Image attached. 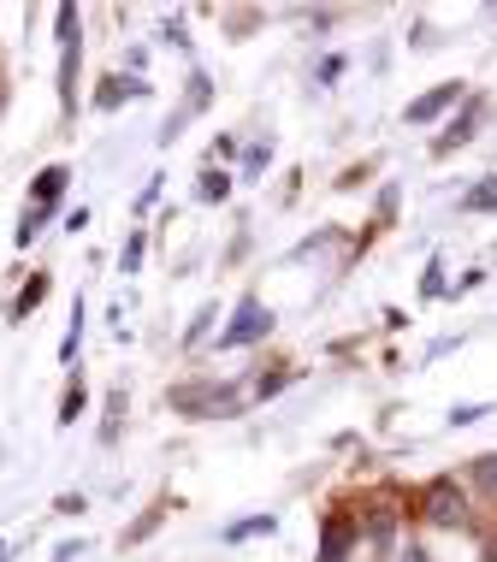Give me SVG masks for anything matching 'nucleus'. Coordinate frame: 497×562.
<instances>
[{
    "mask_svg": "<svg viewBox=\"0 0 497 562\" xmlns=\"http://www.w3.org/2000/svg\"><path fill=\"white\" fill-rule=\"evenodd\" d=\"M267 331H273V314H267L255 296H244V302H237V321L219 331V349H244L255 338H267Z\"/></svg>",
    "mask_w": 497,
    "mask_h": 562,
    "instance_id": "1",
    "label": "nucleus"
},
{
    "mask_svg": "<svg viewBox=\"0 0 497 562\" xmlns=\"http://www.w3.org/2000/svg\"><path fill=\"white\" fill-rule=\"evenodd\" d=\"M486 562H497V544H486Z\"/></svg>",
    "mask_w": 497,
    "mask_h": 562,
    "instance_id": "14",
    "label": "nucleus"
},
{
    "mask_svg": "<svg viewBox=\"0 0 497 562\" xmlns=\"http://www.w3.org/2000/svg\"><path fill=\"white\" fill-rule=\"evenodd\" d=\"M42 296H48V279H30V284H24V296H19V321H24L30 308H36Z\"/></svg>",
    "mask_w": 497,
    "mask_h": 562,
    "instance_id": "12",
    "label": "nucleus"
},
{
    "mask_svg": "<svg viewBox=\"0 0 497 562\" xmlns=\"http://www.w3.org/2000/svg\"><path fill=\"white\" fill-rule=\"evenodd\" d=\"M486 415H492L486 403H456L450 408V427H474V420H486Z\"/></svg>",
    "mask_w": 497,
    "mask_h": 562,
    "instance_id": "9",
    "label": "nucleus"
},
{
    "mask_svg": "<svg viewBox=\"0 0 497 562\" xmlns=\"http://www.w3.org/2000/svg\"><path fill=\"white\" fill-rule=\"evenodd\" d=\"M474 485H479L486 497H497V450H492V456H479V462H474Z\"/></svg>",
    "mask_w": 497,
    "mask_h": 562,
    "instance_id": "8",
    "label": "nucleus"
},
{
    "mask_svg": "<svg viewBox=\"0 0 497 562\" xmlns=\"http://www.w3.org/2000/svg\"><path fill=\"white\" fill-rule=\"evenodd\" d=\"M0 557H7V544H0Z\"/></svg>",
    "mask_w": 497,
    "mask_h": 562,
    "instance_id": "15",
    "label": "nucleus"
},
{
    "mask_svg": "<svg viewBox=\"0 0 497 562\" xmlns=\"http://www.w3.org/2000/svg\"><path fill=\"white\" fill-rule=\"evenodd\" d=\"M78 415H83V385H71V391H66V403H59V427H71Z\"/></svg>",
    "mask_w": 497,
    "mask_h": 562,
    "instance_id": "10",
    "label": "nucleus"
},
{
    "mask_svg": "<svg viewBox=\"0 0 497 562\" xmlns=\"http://www.w3.org/2000/svg\"><path fill=\"white\" fill-rule=\"evenodd\" d=\"M474 125H479V101L468 108V119H456V125H450V136H439V143H432V155H450V148H462L474 136Z\"/></svg>",
    "mask_w": 497,
    "mask_h": 562,
    "instance_id": "6",
    "label": "nucleus"
},
{
    "mask_svg": "<svg viewBox=\"0 0 497 562\" xmlns=\"http://www.w3.org/2000/svg\"><path fill=\"white\" fill-rule=\"evenodd\" d=\"M202 195H207V202H225V195H231V178H225V172H207V178H202Z\"/></svg>",
    "mask_w": 497,
    "mask_h": 562,
    "instance_id": "11",
    "label": "nucleus"
},
{
    "mask_svg": "<svg viewBox=\"0 0 497 562\" xmlns=\"http://www.w3.org/2000/svg\"><path fill=\"white\" fill-rule=\"evenodd\" d=\"M462 101V83H439V89H427L420 101H409V125H432L444 108H456Z\"/></svg>",
    "mask_w": 497,
    "mask_h": 562,
    "instance_id": "2",
    "label": "nucleus"
},
{
    "mask_svg": "<svg viewBox=\"0 0 497 562\" xmlns=\"http://www.w3.org/2000/svg\"><path fill=\"white\" fill-rule=\"evenodd\" d=\"M66 178H71V172H66V166H48V172H42V178H36V207H48V202H54V195H59V190H66Z\"/></svg>",
    "mask_w": 497,
    "mask_h": 562,
    "instance_id": "7",
    "label": "nucleus"
},
{
    "mask_svg": "<svg viewBox=\"0 0 497 562\" xmlns=\"http://www.w3.org/2000/svg\"><path fill=\"white\" fill-rule=\"evenodd\" d=\"M231 408V397H225V391H207V385H184V391H172V408L178 415H195V408Z\"/></svg>",
    "mask_w": 497,
    "mask_h": 562,
    "instance_id": "3",
    "label": "nucleus"
},
{
    "mask_svg": "<svg viewBox=\"0 0 497 562\" xmlns=\"http://www.w3.org/2000/svg\"><path fill=\"white\" fill-rule=\"evenodd\" d=\"M462 207H497V178H492V184H479V190L462 195Z\"/></svg>",
    "mask_w": 497,
    "mask_h": 562,
    "instance_id": "13",
    "label": "nucleus"
},
{
    "mask_svg": "<svg viewBox=\"0 0 497 562\" xmlns=\"http://www.w3.org/2000/svg\"><path fill=\"white\" fill-rule=\"evenodd\" d=\"M427 515H432V521H462V497H450V485L439 480V485H432V497H427Z\"/></svg>",
    "mask_w": 497,
    "mask_h": 562,
    "instance_id": "5",
    "label": "nucleus"
},
{
    "mask_svg": "<svg viewBox=\"0 0 497 562\" xmlns=\"http://www.w3.org/2000/svg\"><path fill=\"white\" fill-rule=\"evenodd\" d=\"M343 544H350V521H343V515H331L326 533H320V562H343Z\"/></svg>",
    "mask_w": 497,
    "mask_h": 562,
    "instance_id": "4",
    "label": "nucleus"
}]
</instances>
